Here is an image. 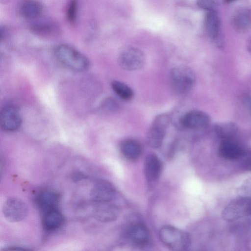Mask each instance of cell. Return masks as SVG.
<instances>
[{"label":"cell","mask_w":251,"mask_h":251,"mask_svg":"<svg viewBox=\"0 0 251 251\" xmlns=\"http://www.w3.org/2000/svg\"><path fill=\"white\" fill-rule=\"evenodd\" d=\"M226 2H232L235 0H225Z\"/></svg>","instance_id":"cell-31"},{"label":"cell","mask_w":251,"mask_h":251,"mask_svg":"<svg viewBox=\"0 0 251 251\" xmlns=\"http://www.w3.org/2000/svg\"><path fill=\"white\" fill-rule=\"evenodd\" d=\"M234 29L239 32H244L251 27V10L242 8L234 15L232 20Z\"/></svg>","instance_id":"cell-17"},{"label":"cell","mask_w":251,"mask_h":251,"mask_svg":"<svg viewBox=\"0 0 251 251\" xmlns=\"http://www.w3.org/2000/svg\"><path fill=\"white\" fill-rule=\"evenodd\" d=\"M115 189L109 181L104 180L98 181L93 187L90 197L97 203L110 201L114 198Z\"/></svg>","instance_id":"cell-12"},{"label":"cell","mask_w":251,"mask_h":251,"mask_svg":"<svg viewBox=\"0 0 251 251\" xmlns=\"http://www.w3.org/2000/svg\"><path fill=\"white\" fill-rule=\"evenodd\" d=\"M161 242L172 250H187L191 245V238L185 231L172 226H165L159 231Z\"/></svg>","instance_id":"cell-2"},{"label":"cell","mask_w":251,"mask_h":251,"mask_svg":"<svg viewBox=\"0 0 251 251\" xmlns=\"http://www.w3.org/2000/svg\"><path fill=\"white\" fill-rule=\"evenodd\" d=\"M240 159L241 160V164L243 167L251 171V152L248 153L245 152Z\"/></svg>","instance_id":"cell-27"},{"label":"cell","mask_w":251,"mask_h":251,"mask_svg":"<svg viewBox=\"0 0 251 251\" xmlns=\"http://www.w3.org/2000/svg\"><path fill=\"white\" fill-rule=\"evenodd\" d=\"M111 87L114 93L123 100H130L134 96L132 89L123 82L113 81L111 82Z\"/></svg>","instance_id":"cell-22"},{"label":"cell","mask_w":251,"mask_h":251,"mask_svg":"<svg viewBox=\"0 0 251 251\" xmlns=\"http://www.w3.org/2000/svg\"><path fill=\"white\" fill-rule=\"evenodd\" d=\"M197 4L201 8L207 11L214 10L215 0H197Z\"/></svg>","instance_id":"cell-25"},{"label":"cell","mask_w":251,"mask_h":251,"mask_svg":"<svg viewBox=\"0 0 251 251\" xmlns=\"http://www.w3.org/2000/svg\"><path fill=\"white\" fill-rule=\"evenodd\" d=\"M170 81L175 92L179 95H183L190 92L193 88L196 76L189 67L177 66L171 70Z\"/></svg>","instance_id":"cell-3"},{"label":"cell","mask_w":251,"mask_h":251,"mask_svg":"<svg viewBox=\"0 0 251 251\" xmlns=\"http://www.w3.org/2000/svg\"><path fill=\"white\" fill-rule=\"evenodd\" d=\"M5 251H24V250H27V249H25V248H23L22 247H8V248L6 247L5 249H3Z\"/></svg>","instance_id":"cell-29"},{"label":"cell","mask_w":251,"mask_h":251,"mask_svg":"<svg viewBox=\"0 0 251 251\" xmlns=\"http://www.w3.org/2000/svg\"><path fill=\"white\" fill-rule=\"evenodd\" d=\"M118 62L120 66L124 70L136 71L143 67L145 57L143 51L139 49L129 47L121 52Z\"/></svg>","instance_id":"cell-6"},{"label":"cell","mask_w":251,"mask_h":251,"mask_svg":"<svg viewBox=\"0 0 251 251\" xmlns=\"http://www.w3.org/2000/svg\"><path fill=\"white\" fill-rule=\"evenodd\" d=\"M22 119L18 107L14 104L4 105L1 109L0 125L2 130L12 132L17 130L22 124Z\"/></svg>","instance_id":"cell-7"},{"label":"cell","mask_w":251,"mask_h":251,"mask_svg":"<svg viewBox=\"0 0 251 251\" xmlns=\"http://www.w3.org/2000/svg\"><path fill=\"white\" fill-rule=\"evenodd\" d=\"M218 152L224 159L236 160L240 159L245 151L238 144L231 140H224L219 145Z\"/></svg>","instance_id":"cell-14"},{"label":"cell","mask_w":251,"mask_h":251,"mask_svg":"<svg viewBox=\"0 0 251 251\" xmlns=\"http://www.w3.org/2000/svg\"><path fill=\"white\" fill-rule=\"evenodd\" d=\"M144 171L147 179L150 181L156 180L162 171V163L155 154H150L145 158Z\"/></svg>","instance_id":"cell-16"},{"label":"cell","mask_w":251,"mask_h":251,"mask_svg":"<svg viewBox=\"0 0 251 251\" xmlns=\"http://www.w3.org/2000/svg\"><path fill=\"white\" fill-rule=\"evenodd\" d=\"M204 25L207 34L212 43L221 48L224 45L221 24L215 10L208 11L205 16Z\"/></svg>","instance_id":"cell-10"},{"label":"cell","mask_w":251,"mask_h":251,"mask_svg":"<svg viewBox=\"0 0 251 251\" xmlns=\"http://www.w3.org/2000/svg\"><path fill=\"white\" fill-rule=\"evenodd\" d=\"M59 200L58 194L50 190L41 192L37 199L39 206L46 211L54 208L58 204Z\"/></svg>","instance_id":"cell-21"},{"label":"cell","mask_w":251,"mask_h":251,"mask_svg":"<svg viewBox=\"0 0 251 251\" xmlns=\"http://www.w3.org/2000/svg\"><path fill=\"white\" fill-rule=\"evenodd\" d=\"M210 117L206 112L199 110L189 111L179 119L181 127L189 129H201L206 127L210 123Z\"/></svg>","instance_id":"cell-9"},{"label":"cell","mask_w":251,"mask_h":251,"mask_svg":"<svg viewBox=\"0 0 251 251\" xmlns=\"http://www.w3.org/2000/svg\"><path fill=\"white\" fill-rule=\"evenodd\" d=\"M125 237L131 243L139 246L147 245L150 238L147 228L140 223L129 226L126 230Z\"/></svg>","instance_id":"cell-11"},{"label":"cell","mask_w":251,"mask_h":251,"mask_svg":"<svg viewBox=\"0 0 251 251\" xmlns=\"http://www.w3.org/2000/svg\"><path fill=\"white\" fill-rule=\"evenodd\" d=\"M251 215V201L245 198L238 196L231 201L222 213V218L232 222Z\"/></svg>","instance_id":"cell-5"},{"label":"cell","mask_w":251,"mask_h":251,"mask_svg":"<svg viewBox=\"0 0 251 251\" xmlns=\"http://www.w3.org/2000/svg\"><path fill=\"white\" fill-rule=\"evenodd\" d=\"M56 59L65 67L75 72H82L89 67L88 58L74 48L65 44L57 46L54 51Z\"/></svg>","instance_id":"cell-1"},{"label":"cell","mask_w":251,"mask_h":251,"mask_svg":"<svg viewBox=\"0 0 251 251\" xmlns=\"http://www.w3.org/2000/svg\"><path fill=\"white\" fill-rule=\"evenodd\" d=\"M63 220L61 213L53 208L46 211L43 218V226L47 230H53L62 225Z\"/></svg>","instance_id":"cell-19"},{"label":"cell","mask_w":251,"mask_h":251,"mask_svg":"<svg viewBox=\"0 0 251 251\" xmlns=\"http://www.w3.org/2000/svg\"><path fill=\"white\" fill-rule=\"evenodd\" d=\"M238 196L245 198L251 201V176L246 179L237 190Z\"/></svg>","instance_id":"cell-23"},{"label":"cell","mask_w":251,"mask_h":251,"mask_svg":"<svg viewBox=\"0 0 251 251\" xmlns=\"http://www.w3.org/2000/svg\"><path fill=\"white\" fill-rule=\"evenodd\" d=\"M4 218L10 222H17L24 219L28 213V207L22 200L11 198L7 200L2 207Z\"/></svg>","instance_id":"cell-8"},{"label":"cell","mask_w":251,"mask_h":251,"mask_svg":"<svg viewBox=\"0 0 251 251\" xmlns=\"http://www.w3.org/2000/svg\"><path fill=\"white\" fill-rule=\"evenodd\" d=\"M102 108L107 111H115L119 109V105L115 100L108 99L103 102Z\"/></svg>","instance_id":"cell-26"},{"label":"cell","mask_w":251,"mask_h":251,"mask_svg":"<svg viewBox=\"0 0 251 251\" xmlns=\"http://www.w3.org/2000/svg\"><path fill=\"white\" fill-rule=\"evenodd\" d=\"M244 103L246 107L251 112V95L247 96L245 98Z\"/></svg>","instance_id":"cell-28"},{"label":"cell","mask_w":251,"mask_h":251,"mask_svg":"<svg viewBox=\"0 0 251 251\" xmlns=\"http://www.w3.org/2000/svg\"><path fill=\"white\" fill-rule=\"evenodd\" d=\"M247 48L248 52L251 55V37L248 39L247 41Z\"/></svg>","instance_id":"cell-30"},{"label":"cell","mask_w":251,"mask_h":251,"mask_svg":"<svg viewBox=\"0 0 251 251\" xmlns=\"http://www.w3.org/2000/svg\"><path fill=\"white\" fill-rule=\"evenodd\" d=\"M214 130L217 135L224 140H231L238 130L237 125L232 122H222L215 125Z\"/></svg>","instance_id":"cell-20"},{"label":"cell","mask_w":251,"mask_h":251,"mask_svg":"<svg viewBox=\"0 0 251 251\" xmlns=\"http://www.w3.org/2000/svg\"><path fill=\"white\" fill-rule=\"evenodd\" d=\"M77 3L75 0H72L67 11V19L71 24L74 23L76 16Z\"/></svg>","instance_id":"cell-24"},{"label":"cell","mask_w":251,"mask_h":251,"mask_svg":"<svg viewBox=\"0 0 251 251\" xmlns=\"http://www.w3.org/2000/svg\"><path fill=\"white\" fill-rule=\"evenodd\" d=\"M94 208L93 215L96 219L103 223L113 221L119 215V209L110 201L99 202Z\"/></svg>","instance_id":"cell-13"},{"label":"cell","mask_w":251,"mask_h":251,"mask_svg":"<svg viewBox=\"0 0 251 251\" xmlns=\"http://www.w3.org/2000/svg\"><path fill=\"white\" fill-rule=\"evenodd\" d=\"M120 150L126 159L130 161H135L141 156L142 147L137 140L133 139H126L120 143Z\"/></svg>","instance_id":"cell-15"},{"label":"cell","mask_w":251,"mask_h":251,"mask_svg":"<svg viewBox=\"0 0 251 251\" xmlns=\"http://www.w3.org/2000/svg\"><path fill=\"white\" fill-rule=\"evenodd\" d=\"M171 120L167 113L160 114L155 117L147 135V142L149 146L154 149L161 146Z\"/></svg>","instance_id":"cell-4"},{"label":"cell","mask_w":251,"mask_h":251,"mask_svg":"<svg viewBox=\"0 0 251 251\" xmlns=\"http://www.w3.org/2000/svg\"><path fill=\"white\" fill-rule=\"evenodd\" d=\"M42 5L37 0H24L19 7L20 15L26 19H34L42 13Z\"/></svg>","instance_id":"cell-18"}]
</instances>
